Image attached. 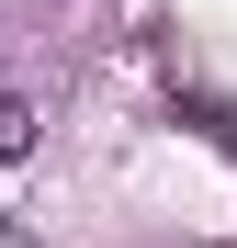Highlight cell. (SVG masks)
I'll return each mask as SVG.
<instances>
[{
	"mask_svg": "<svg viewBox=\"0 0 237 248\" xmlns=\"http://www.w3.org/2000/svg\"><path fill=\"white\" fill-rule=\"evenodd\" d=\"M23 147H34V102H23V91H0V158H23Z\"/></svg>",
	"mask_w": 237,
	"mask_h": 248,
	"instance_id": "obj_1",
	"label": "cell"
},
{
	"mask_svg": "<svg viewBox=\"0 0 237 248\" xmlns=\"http://www.w3.org/2000/svg\"><path fill=\"white\" fill-rule=\"evenodd\" d=\"M0 248H23V237H12V226H0Z\"/></svg>",
	"mask_w": 237,
	"mask_h": 248,
	"instance_id": "obj_2",
	"label": "cell"
}]
</instances>
